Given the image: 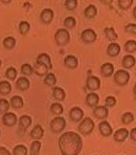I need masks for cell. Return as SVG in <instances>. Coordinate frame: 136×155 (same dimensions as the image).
<instances>
[{"instance_id":"9","label":"cell","mask_w":136,"mask_h":155,"mask_svg":"<svg viewBox=\"0 0 136 155\" xmlns=\"http://www.w3.org/2000/svg\"><path fill=\"white\" fill-rule=\"evenodd\" d=\"M17 121H18V118H17L16 114L14 113V112H9L8 111V112L5 113L3 115V117H2L3 124L6 126V127H9L15 126Z\"/></svg>"},{"instance_id":"37","label":"cell","mask_w":136,"mask_h":155,"mask_svg":"<svg viewBox=\"0 0 136 155\" xmlns=\"http://www.w3.org/2000/svg\"><path fill=\"white\" fill-rule=\"evenodd\" d=\"M10 103L6 100V99H0V114L4 115L5 113L8 112L9 109H10Z\"/></svg>"},{"instance_id":"42","label":"cell","mask_w":136,"mask_h":155,"mask_svg":"<svg viewBox=\"0 0 136 155\" xmlns=\"http://www.w3.org/2000/svg\"><path fill=\"white\" fill-rule=\"evenodd\" d=\"M64 5L67 10L74 11L77 6V1L76 0H66L64 2Z\"/></svg>"},{"instance_id":"50","label":"cell","mask_w":136,"mask_h":155,"mask_svg":"<svg viewBox=\"0 0 136 155\" xmlns=\"http://www.w3.org/2000/svg\"><path fill=\"white\" fill-rule=\"evenodd\" d=\"M0 135H1V132H0Z\"/></svg>"},{"instance_id":"2","label":"cell","mask_w":136,"mask_h":155,"mask_svg":"<svg viewBox=\"0 0 136 155\" xmlns=\"http://www.w3.org/2000/svg\"><path fill=\"white\" fill-rule=\"evenodd\" d=\"M95 124L91 118H85L78 125V131L84 136H89L94 129Z\"/></svg>"},{"instance_id":"48","label":"cell","mask_w":136,"mask_h":155,"mask_svg":"<svg viewBox=\"0 0 136 155\" xmlns=\"http://www.w3.org/2000/svg\"><path fill=\"white\" fill-rule=\"evenodd\" d=\"M133 93H134V94L136 96V82L135 84H134V89H133Z\"/></svg>"},{"instance_id":"16","label":"cell","mask_w":136,"mask_h":155,"mask_svg":"<svg viewBox=\"0 0 136 155\" xmlns=\"http://www.w3.org/2000/svg\"><path fill=\"white\" fill-rule=\"evenodd\" d=\"M114 71H115L114 65L110 62H105L101 66V72L103 77H111L114 74Z\"/></svg>"},{"instance_id":"19","label":"cell","mask_w":136,"mask_h":155,"mask_svg":"<svg viewBox=\"0 0 136 155\" xmlns=\"http://www.w3.org/2000/svg\"><path fill=\"white\" fill-rule=\"evenodd\" d=\"M136 63V59L132 54H126L122 59V66L124 69H132Z\"/></svg>"},{"instance_id":"3","label":"cell","mask_w":136,"mask_h":155,"mask_svg":"<svg viewBox=\"0 0 136 155\" xmlns=\"http://www.w3.org/2000/svg\"><path fill=\"white\" fill-rule=\"evenodd\" d=\"M54 39L59 47H64L70 42V34L67 29H59L55 32Z\"/></svg>"},{"instance_id":"24","label":"cell","mask_w":136,"mask_h":155,"mask_svg":"<svg viewBox=\"0 0 136 155\" xmlns=\"http://www.w3.org/2000/svg\"><path fill=\"white\" fill-rule=\"evenodd\" d=\"M53 98L58 101V102H62L65 100V97H66V93L65 91L60 87H54L53 88Z\"/></svg>"},{"instance_id":"46","label":"cell","mask_w":136,"mask_h":155,"mask_svg":"<svg viewBox=\"0 0 136 155\" xmlns=\"http://www.w3.org/2000/svg\"><path fill=\"white\" fill-rule=\"evenodd\" d=\"M129 136H130L131 139L133 140L134 142H136V127H134V128L131 130Z\"/></svg>"},{"instance_id":"25","label":"cell","mask_w":136,"mask_h":155,"mask_svg":"<svg viewBox=\"0 0 136 155\" xmlns=\"http://www.w3.org/2000/svg\"><path fill=\"white\" fill-rule=\"evenodd\" d=\"M12 91V85L7 80L0 81V94L1 95H8Z\"/></svg>"},{"instance_id":"8","label":"cell","mask_w":136,"mask_h":155,"mask_svg":"<svg viewBox=\"0 0 136 155\" xmlns=\"http://www.w3.org/2000/svg\"><path fill=\"white\" fill-rule=\"evenodd\" d=\"M69 117L73 122H79L84 118V110L80 107H73L69 112Z\"/></svg>"},{"instance_id":"26","label":"cell","mask_w":136,"mask_h":155,"mask_svg":"<svg viewBox=\"0 0 136 155\" xmlns=\"http://www.w3.org/2000/svg\"><path fill=\"white\" fill-rule=\"evenodd\" d=\"M10 105L15 109H21L23 107L24 105V102L22 97L19 96V95H14L11 97L10 99Z\"/></svg>"},{"instance_id":"32","label":"cell","mask_w":136,"mask_h":155,"mask_svg":"<svg viewBox=\"0 0 136 155\" xmlns=\"http://www.w3.org/2000/svg\"><path fill=\"white\" fill-rule=\"evenodd\" d=\"M13 155H28V149L23 144H18L13 149Z\"/></svg>"},{"instance_id":"43","label":"cell","mask_w":136,"mask_h":155,"mask_svg":"<svg viewBox=\"0 0 136 155\" xmlns=\"http://www.w3.org/2000/svg\"><path fill=\"white\" fill-rule=\"evenodd\" d=\"M117 104V99L114 96H108L105 99V105L107 108L108 107H114Z\"/></svg>"},{"instance_id":"28","label":"cell","mask_w":136,"mask_h":155,"mask_svg":"<svg viewBox=\"0 0 136 155\" xmlns=\"http://www.w3.org/2000/svg\"><path fill=\"white\" fill-rule=\"evenodd\" d=\"M97 13H98L97 7L94 5H89L84 11V15L88 19H93L97 15Z\"/></svg>"},{"instance_id":"36","label":"cell","mask_w":136,"mask_h":155,"mask_svg":"<svg viewBox=\"0 0 136 155\" xmlns=\"http://www.w3.org/2000/svg\"><path fill=\"white\" fill-rule=\"evenodd\" d=\"M21 72L26 77L31 76L34 73L33 72V67L30 65V63H24L21 67Z\"/></svg>"},{"instance_id":"14","label":"cell","mask_w":136,"mask_h":155,"mask_svg":"<svg viewBox=\"0 0 136 155\" xmlns=\"http://www.w3.org/2000/svg\"><path fill=\"white\" fill-rule=\"evenodd\" d=\"M16 88L21 91H26L30 88V81L26 77H20L16 80Z\"/></svg>"},{"instance_id":"45","label":"cell","mask_w":136,"mask_h":155,"mask_svg":"<svg viewBox=\"0 0 136 155\" xmlns=\"http://www.w3.org/2000/svg\"><path fill=\"white\" fill-rule=\"evenodd\" d=\"M0 155H12L11 152L5 147L0 146Z\"/></svg>"},{"instance_id":"6","label":"cell","mask_w":136,"mask_h":155,"mask_svg":"<svg viewBox=\"0 0 136 155\" xmlns=\"http://www.w3.org/2000/svg\"><path fill=\"white\" fill-rule=\"evenodd\" d=\"M81 40L86 44H92L97 39L96 32L92 29H86L81 33Z\"/></svg>"},{"instance_id":"35","label":"cell","mask_w":136,"mask_h":155,"mask_svg":"<svg viewBox=\"0 0 136 155\" xmlns=\"http://www.w3.org/2000/svg\"><path fill=\"white\" fill-rule=\"evenodd\" d=\"M121 120H122V123L125 125H129L131 124L134 120V116L132 112H125L122 115L121 117Z\"/></svg>"},{"instance_id":"4","label":"cell","mask_w":136,"mask_h":155,"mask_svg":"<svg viewBox=\"0 0 136 155\" xmlns=\"http://www.w3.org/2000/svg\"><path fill=\"white\" fill-rule=\"evenodd\" d=\"M130 80V74L125 70H118L114 74V81L117 85L124 87L127 85Z\"/></svg>"},{"instance_id":"11","label":"cell","mask_w":136,"mask_h":155,"mask_svg":"<svg viewBox=\"0 0 136 155\" xmlns=\"http://www.w3.org/2000/svg\"><path fill=\"white\" fill-rule=\"evenodd\" d=\"M93 116L98 119V120H104L108 116V110L104 105H101V106H96L93 108L92 110Z\"/></svg>"},{"instance_id":"23","label":"cell","mask_w":136,"mask_h":155,"mask_svg":"<svg viewBox=\"0 0 136 155\" xmlns=\"http://www.w3.org/2000/svg\"><path fill=\"white\" fill-rule=\"evenodd\" d=\"M32 124V119L29 115H22L20 117L19 119V127L23 129L26 130L28 127H30Z\"/></svg>"},{"instance_id":"29","label":"cell","mask_w":136,"mask_h":155,"mask_svg":"<svg viewBox=\"0 0 136 155\" xmlns=\"http://www.w3.org/2000/svg\"><path fill=\"white\" fill-rule=\"evenodd\" d=\"M40 149H41V143L38 140L33 141L30 145V155H38L40 153Z\"/></svg>"},{"instance_id":"12","label":"cell","mask_w":136,"mask_h":155,"mask_svg":"<svg viewBox=\"0 0 136 155\" xmlns=\"http://www.w3.org/2000/svg\"><path fill=\"white\" fill-rule=\"evenodd\" d=\"M99 131L101 133L102 136L108 137H110L113 133V129L111 127L110 124L107 121V120H102L99 123Z\"/></svg>"},{"instance_id":"5","label":"cell","mask_w":136,"mask_h":155,"mask_svg":"<svg viewBox=\"0 0 136 155\" xmlns=\"http://www.w3.org/2000/svg\"><path fill=\"white\" fill-rule=\"evenodd\" d=\"M66 127V120L64 118L57 116L55 117L53 120H52V121L50 122V128L52 130V132L53 133H60Z\"/></svg>"},{"instance_id":"22","label":"cell","mask_w":136,"mask_h":155,"mask_svg":"<svg viewBox=\"0 0 136 155\" xmlns=\"http://www.w3.org/2000/svg\"><path fill=\"white\" fill-rule=\"evenodd\" d=\"M36 62H39V63H43L45 64V66L49 69V70H52L53 69V63H52V61H51V58L50 56L45 54V53H42L40 54L37 55V61Z\"/></svg>"},{"instance_id":"17","label":"cell","mask_w":136,"mask_h":155,"mask_svg":"<svg viewBox=\"0 0 136 155\" xmlns=\"http://www.w3.org/2000/svg\"><path fill=\"white\" fill-rule=\"evenodd\" d=\"M48 71L49 69L43 63L36 62L33 66V72L39 77H45V75L48 73Z\"/></svg>"},{"instance_id":"33","label":"cell","mask_w":136,"mask_h":155,"mask_svg":"<svg viewBox=\"0 0 136 155\" xmlns=\"http://www.w3.org/2000/svg\"><path fill=\"white\" fill-rule=\"evenodd\" d=\"M16 45V40L14 37H6L3 40V46L5 49H13Z\"/></svg>"},{"instance_id":"47","label":"cell","mask_w":136,"mask_h":155,"mask_svg":"<svg viewBox=\"0 0 136 155\" xmlns=\"http://www.w3.org/2000/svg\"><path fill=\"white\" fill-rule=\"evenodd\" d=\"M133 15L134 17V19H136V6H134V8L133 10Z\"/></svg>"},{"instance_id":"30","label":"cell","mask_w":136,"mask_h":155,"mask_svg":"<svg viewBox=\"0 0 136 155\" xmlns=\"http://www.w3.org/2000/svg\"><path fill=\"white\" fill-rule=\"evenodd\" d=\"M56 82H57V79H56V77L53 73L48 72L45 75V78H44V83L45 85H47L49 87H53L56 84Z\"/></svg>"},{"instance_id":"20","label":"cell","mask_w":136,"mask_h":155,"mask_svg":"<svg viewBox=\"0 0 136 155\" xmlns=\"http://www.w3.org/2000/svg\"><path fill=\"white\" fill-rule=\"evenodd\" d=\"M64 65L65 67H67L68 69H70V70H74L76 69L77 66H78V60L77 58L72 55V54H70V55H67L65 58H64Z\"/></svg>"},{"instance_id":"15","label":"cell","mask_w":136,"mask_h":155,"mask_svg":"<svg viewBox=\"0 0 136 155\" xmlns=\"http://www.w3.org/2000/svg\"><path fill=\"white\" fill-rule=\"evenodd\" d=\"M129 137V131L125 128V127H122L119 128L118 130H117L115 132V134L113 135V137L114 140L116 142H118V143H123L124 141H125V139Z\"/></svg>"},{"instance_id":"41","label":"cell","mask_w":136,"mask_h":155,"mask_svg":"<svg viewBox=\"0 0 136 155\" xmlns=\"http://www.w3.org/2000/svg\"><path fill=\"white\" fill-rule=\"evenodd\" d=\"M118 7L122 10H128L134 4V0H118Z\"/></svg>"},{"instance_id":"1","label":"cell","mask_w":136,"mask_h":155,"mask_svg":"<svg viewBox=\"0 0 136 155\" xmlns=\"http://www.w3.org/2000/svg\"><path fill=\"white\" fill-rule=\"evenodd\" d=\"M58 143L61 155H78L83 148L81 137L74 131H68L62 134Z\"/></svg>"},{"instance_id":"27","label":"cell","mask_w":136,"mask_h":155,"mask_svg":"<svg viewBox=\"0 0 136 155\" xmlns=\"http://www.w3.org/2000/svg\"><path fill=\"white\" fill-rule=\"evenodd\" d=\"M104 34H105L107 39L109 40V41H111V42L116 41V40L118 38V35L116 33L114 28H112V27L105 28V29H104Z\"/></svg>"},{"instance_id":"39","label":"cell","mask_w":136,"mask_h":155,"mask_svg":"<svg viewBox=\"0 0 136 155\" xmlns=\"http://www.w3.org/2000/svg\"><path fill=\"white\" fill-rule=\"evenodd\" d=\"M17 75H18V72L15 67H9L5 71V77L9 80H12V81L15 80V78H17Z\"/></svg>"},{"instance_id":"34","label":"cell","mask_w":136,"mask_h":155,"mask_svg":"<svg viewBox=\"0 0 136 155\" xmlns=\"http://www.w3.org/2000/svg\"><path fill=\"white\" fill-rule=\"evenodd\" d=\"M30 24L26 21H21L19 24V31L21 33V35H27L29 32H30Z\"/></svg>"},{"instance_id":"21","label":"cell","mask_w":136,"mask_h":155,"mask_svg":"<svg viewBox=\"0 0 136 155\" xmlns=\"http://www.w3.org/2000/svg\"><path fill=\"white\" fill-rule=\"evenodd\" d=\"M44 133H45V131H44L43 127L40 125H36L33 127V129L30 131V137L32 139L38 140L39 141V140L43 137Z\"/></svg>"},{"instance_id":"38","label":"cell","mask_w":136,"mask_h":155,"mask_svg":"<svg viewBox=\"0 0 136 155\" xmlns=\"http://www.w3.org/2000/svg\"><path fill=\"white\" fill-rule=\"evenodd\" d=\"M63 24H64V27L67 29H73L76 24V21L73 16H69L65 18Z\"/></svg>"},{"instance_id":"10","label":"cell","mask_w":136,"mask_h":155,"mask_svg":"<svg viewBox=\"0 0 136 155\" xmlns=\"http://www.w3.org/2000/svg\"><path fill=\"white\" fill-rule=\"evenodd\" d=\"M54 17V13L51 8H45L40 14V21L44 24H50Z\"/></svg>"},{"instance_id":"18","label":"cell","mask_w":136,"mask_h":155,"mask_svg":"<svg viewBox=\"0 0 136 155\" xmlns=\"http://www.w3.org/2000/svg\"><path fill=\"white\" fill-rule=\"evenodd\" d=\"M121 52L120 46L116 42H111L107 47V54L111 57L118 56Z\"/></svg>"},{"instance_id":"49","label":"cell","mask_w":136,"mask_h":155,"mask_svg":"<svg viewBox=\"0 0 136 155\" xmlns=\"http://www.w3.org/2000/svg\"><path fill=\"white\" fill-rule=\"evenodd\" d=\"M1 65H2V62H1V60H0V68H1Z\"/></svg>"},{"instance_id":"40","label":"cell","mask_w":136,"mask_h":155,"mask_svg":"<svg viewBox=\"0 0 136 155\" xmlns=\"http://www.w3.org/2000/svg\"><path fill=\"white\" fill-rule=\"evenodd\" d=\"M125 50L129 53L133 54L136 51V41L135 40H128L125 44Z\"/></svg>"},{"instance_id":"44","label":"cell","mask_w":136,"mask_h":155,"mask_svg":"<svg viewBox=\"0 0 136 155\" xmlns=\"http://www.w3.org/2000/svg\"><path fill=\"white\" fill-rule=\"evenodd\" d=\"M125 31L133 35H136V23H129L125 27Z\"/></svg>"},{"instance_id":"13","label":"cell","mask_w":136,"mask_h":155,"mask_svg":"<svg viewBox=\"0 0 136 155\" xmlns=\"http://www.w3.org/2000/svg\"><path fill=\"white\" fill-rule=\"evenodd\" d=\"M100 102V97L99 95L94 92H91L87 95L86 98V104H87V106L94 108L96 106H98V104Z\"/></svg>"},{"instance_id":"7","label":"cell","mask_w":136,"mask_h":155,"mask_svg":"<svg viewBox=\"0 0 136 155\" xmlns=\"http://www.w3.org/2000/svg\"><path fill=\"white\" fill-rule=\"evenodd\" d=\"M86 87L91 92L97 91L101 87V80H100L99 78L96 77V76H89L86 78Z\"/></svg>"},{"instance_id":"31","label":"cell","mask_w":136,"mask_h":155,"mask_svg":"<svg viewBox=\"0 0 136 155\" xmlns=\"http://www.w3.org/2000/svg\"><path fill=\"white\" fill-rule=\"evenodd\" d=\"M50 110L53 114L54 115H57V116H60V114L63 113V106L60 104V103H53L52 104L51 107H50Z\"/></svg>"}]
</instances>
